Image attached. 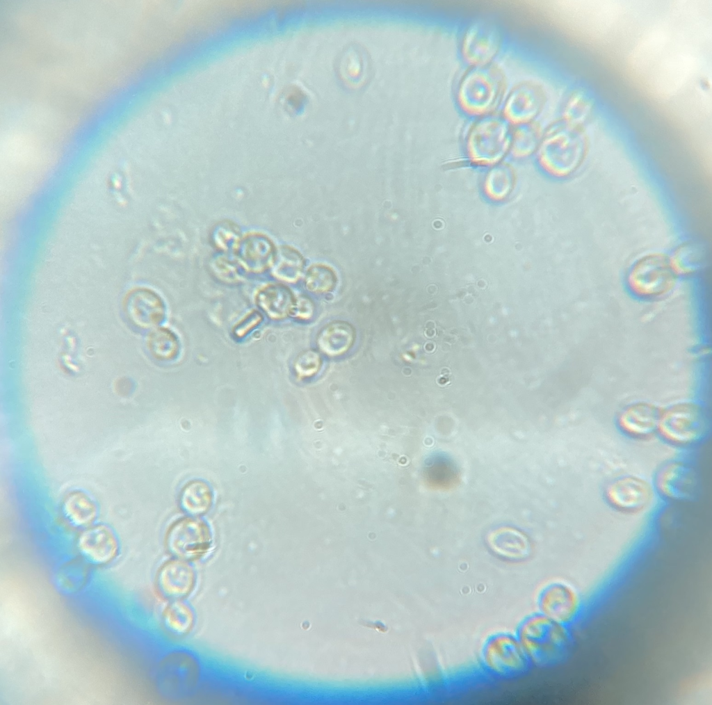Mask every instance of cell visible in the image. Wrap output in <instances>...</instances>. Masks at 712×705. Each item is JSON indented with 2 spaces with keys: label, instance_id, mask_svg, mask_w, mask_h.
Masks as SVG:
<instances>
[{
  "label": "cell",
  "instance_id": "cell-1",
  "mask_svg": "<svg viewBox=\"0 0 712 705\" xmlns=\"http://www.w3.org/2000/svg\"><path fill=\"white\" fill-rule=\"evenodd\" d=\"M516 636L531 663L542 667L559 661L570 643L568 627L540 613L524 618Z\"/></svg>",
  "mask_w": 712,
  "mask_h": 705
},
{
  "label": "cell",
  "instance_id": "cell-2",
  "mask_svg": "<svg viewBox=\"0 0 712 705\" xmlns=\"http://www.w3.org/2000/svg\"><path fill=\"white\" fill-rule=\"evenodd\" d=\"M677 277L670 257L654 252L641 257L633 264L627 273L626 284L634 295L652 300L668 294L674 287Z\"/></svg>",
  "mask_w": 712,
  "mask_h": 705
},
{
  "label": "cell",
  "instance_id": "cell-3",
  "mask_svg": "<svg viewBox=\"0 0 712 705\" xmlns=\"http://www.w3.org/2000/svg\"><path fill=\"white\" fill-rule=\"evenodd\" d=\"M503 89V78L496 68L488 65L474 66L459 83L458 102L469 114L485 115L496 105Z\"/></svg>",
  "mask_w": 712,
  "mask_h": 705
},
{
  "label": "cell",
  "instance_id": "cell-4",
  "mask_svg": "<svg viewBox=\"0 0 712 705\" xmlns=\"http://www.w3.org/2000/svg\"><path fill=\"white\" fill-rule=\"evenodd\" d=\"M481 661L489 673L503 678L523 674L532 664L517 636L508 633H497L486 640Z\"/></svg>",
  "mask_w": 712,
  "mask_h": 705
},
{
  "label": "cell",
  "instance_id": "cell-5",
  "mask_svg": "<svg viewBox=\"0 0 712 705\" xmlns=\"http://www.w3.org/2000/svg\"><path fill=\"white\" fill-rule=\"evenodd\" d=\"M706 428V412L698 403H679L661 410L658 430L672 443L686 444L695 441Z\"/></svg>",
  "mask_w": 712,
  "mask_h": 705
},
{
  "label": "cell",
  "instance_id": "cell-6",
  "mask_svg": "<svg viewBox=\"0 0 712 705\" xmlns=\"http://www.w3.org/2000/svg\"><path fill=\"white\" fill-rule=\"evenodd\" d=\"M581 603L577 590L563 582L547 585L541 590L537 598L540 613L567 627L578 619L581 610Z\"/></svg>",
  "mask_w": 712,
  "mask_h": 705
},
{
  "label": "cell",
  "instance_id": "cell-7",
  "mask_svg": "<svg viewBox=\"0 0 712 705\" xmlns=\"http://www.w3.org/2000/svg\"><path fill=\"white\" fill-rule=\"evenodd\" d=\"M211 535L202 521L184 518L175 523L167 535L169 550L183 559L192 560L204 555L209 549Z\"/></svg>",
  "mask_w": 712,
  "mask_h": 705
},
{
  "label": "cell",
  "instance_id": "cell-8",
  "mask_svg": "<svg viewBox=\"0 0 712 705\" xmlns=\"http://www.w3.org/2000/svg\"><path fill=\"white\" fill-rule=\"evenodd\" d=\"M501 45V35L492 24L479 22L469 26L462 40L464 60L473 66H483L496 56Z\"/></svg>",
  "mask_w": 712,
  "mask_h": 705
},
{
  "label": "cell",
  "instance_id": "cell-9",
  "mask_svg": "<svg viewBox=\"0 0 712 705\" xmlns=\"http://www.w3.org/2000/svg\"><path fill=\"white\" fill-rule=\"evenodd\" d=\"M545 102L540 86L523 83L508 94L503 106V116L510 123L521 124L532 122L540 113Z\"/></svg>",
  "mask_w": 712,
  "mask_h": 705
},
{
  "label": "cell",
  "instance_id": "cell-10",
  "mask_svg": "<svg viewBox=\"0 0 712 705\" xmlns=\"http://www.w3.org/2000/svg\"><path fill=\"white\" fill-rule=\"evenodd\" d=\"M512 135L511 125L503 115H483L471 127L469 145L478 152H500L508 144Z\"/></svg>",
  "mask_w": 712,
  "mask_h": 705
},
{
  "label": "cell",
  "instance_id": "cell-11",
  "mask_svg": "<svg viewBox=\"0 0 712 705\" xmlns=\"http://www.w3.org/2000/svg\"><path fill=\"white\" fill-rule=\"evenodd\" d=\"M129 319L136 325L150 328L157 326L165 316V305L161 297L147 288H136L129 291L124 302Z\"/></svg>",
  "mask_w": 712,
  "mask_h": 705
},
{
  "label": "cell",
  "instance_id": "cell-12",
  "mask_svg": "<svg viewBox=\"0 0 712 705\" xmlns=\"http://www.w3.org/2000/svg\"><path fill=\"white\" fill-rule=\"evenodd\" d=\"M77 546L82 556L95 565L111 562L118 551L115 535L104 525H97L82 532Z\"/></svg>",
  "mask_w": 712,
  "mask_h": 705
},
{
  "label": "cell",
  "instance_id": "cell-13",
  "mask_svg": "<svg viewBox=\"0 0 712 705\" xmlns=\"http://www.w3.org/2000/svg\"><path fill=\"white\" fill-rule=\"evenodd\" d=\"M652 496L649 485L637 478H623L611 483L606 497L617 509L627 512L638 511L647 505Z\"/></svg>",
  "mask_w": 712,
  "mask_h": 705
},
{
  "label": "cell",
  "instance_id": "cell-14",
  "mask_svg": "<svg viewBox=\"0 0 712 705\" xmlns=\"http://www.w3.org/2000/svg\"><path fill=\"white\" fill-rule=\"evenodd\" d=\"M661 410L654 405L638 402L626 407L618 417L623 431L633 437H643L658 430Z\"/></svg>",
  "mask_w": 712,
  "mask_h": 705
},
{
  "label": "cell",
  "instance_id": "cell-15",
  "mask_svg": "<svg viewBox=\"0 0 712 705\" xmlns=\"http://www.w3.org/2000/svg\"><path fill=\"white\" fill-rule=\"evenodd\" d=\"M236 253L241 264L253 272H261L270 264L275 255L273 244L264 235H247L236 247Z\"/></svg>",
  "mask_w": 712,
  "mask_h": 705
},
{
  "label": "cell",
  "instance_id": "cell-16",
  "mask_svg": "<svg viewBox=\"0 0 712 705\" xmlns=\"http://www.w3.org/2000/svg\"><path fill=\"white\" fill-rule=\"evenodd\" d=\"M191 568L179 561L165 563L158 575V585L161 592L173 599L181 598L191 592L194 585Z\"/></svg>",
  "mask_w": 712,
  "mask_h": 705
},
{
  "label": "cell",
  "instance_id": "cell-17",
  "mask_svg": "<svg viewBox=\"0 0 712 705\" xmlns=\"http://www.w3.org/2000/svg\"><path fill=\"white\" fill-rule=\"evenodd\" d=\"M255 301L258 307L275 319L284 318L295 307L291 291L279 284H268L259 289Z\"/></svg>",
  "mask_w": 712,
  "mask_h": 705
},
{
  "label": "cell",
  "instance_id": "cell-18",
  "mask_svg": "<svg viewBox=\"0 0 712 705\" xmlns=\"http://www.w3.org/2000/svg\"><path fill=\"white\" fill-rule=\"evenodd\" d=\"M63 510L67 519L76 526L89 525L95 519L97 514L95 502L81 491L72 492L66 496Z\"/></svg>",
  "mask_w": 712,
  "mask_h": 705
},
{
  "label": "cell",
  "instance_id": "cell-19",
  "mask_svg": "<svg viewBox=\"0 0 712 705\" xmlns=\"http://www.w3.org/2000/svg\"><path fill=\"white\" fill-rule=\"evenodd\" d=\"M212 492L202 481L188 483L182 491L181 503L184 508L192 514H202L208 510L212 503Z\"/></svg>",
  "mask_w": 712,
  "mask_h": 705
},
{
  "label": "cell",
  "instance_id": "cell-20",
  "mask_svg": "<svg viewBox=\"0 0 712 705\" xmlns=\"http://www.w3.org/2000/svg\"><path fill=\"white\" fill-rule=\"evenodd\" d=\"M147 346L152 355L161 360L174 359L179 350L176 334L165 327L156 328L150 332L147 339Z\"/></svg>",
  "mask_w": 712,
  "mask_h": 705
},
{
  "label": "cell",
  "instance_id": "cell-21",
  "mask_svg": "<svg viewBox=\"0 0 712 705\" xmlns=\"http://www.w3.org/2000/svg\"><path fill=\"white\" fill-rule=\"evenodd\" d=\"M670 257L678 276L695 273L700 267L703 260L700 249L690 243L681 245Z\"/></svg>",
  "mask_w": 712,
  "mask_h": 705
},
{
  "label": "cell",
  "instance_id": "cell-22",
  "mask_svg": "<svg viewBox=\"0 0 712 705\" xmlns=\"http://www.w3.org/2000/svg\"><path fill=\"white\" fill-rule=\"evenodd\" d=\"M274 273L280 278L292 279L302 268L301 257L293 249L282 248L274 255Z\"/></svg>",
  "mask_w": 712,
  "mask_h": 705
},
{
  "label": "cell",
  "instance_id": "cell-23",
  "mask_svg": "<svg viewBox=\"0 0 712 705\" xmlns=\"http://www.w3.org/2000/svg\"><path fill=\"white\" fill-rule=\"evenodd\" d=\"M262 321V316L256 311H252L245 315L234 325L233 332L236 337H244L249 331L256 327Z\"/></svg>",
  "mask_w": 712,
  "mask_h": 705
}]
</instances>
